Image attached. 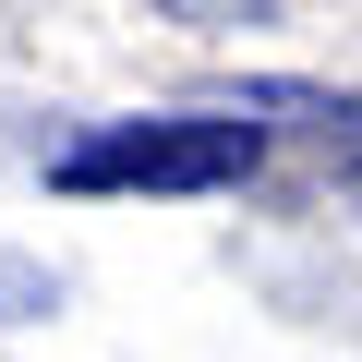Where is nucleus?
Returning <instances> with one entry per match:
<instances>
[{"mask_svg":"<svg viewBox=\"0 0 362 362\" xmlns=\"http://www.w3.org/2000/svg\"><path fill=\"white\" fill-rule=\"evenodd\" d=\"M266 157L254 109H157V121H97L49 157V194H230Z\"/></svg>","mask_w":362,"mask_h":362,"instance_id":"1","label":"nucleus"},{"mask_svg":"<svg viewBox=\"0 0 362 362\" xmlns=\"http://www.w3.org/2000/svg\"><path fill=\"white\" fill-rule=\"evenodd\" d=\"M230 109L302 121V133H326V145H362V97H326V85H230Z\"/></svg>","mask_w":362,"mask_h":362,"instance_id":"2","label":"nucleus"}]
</instances>
